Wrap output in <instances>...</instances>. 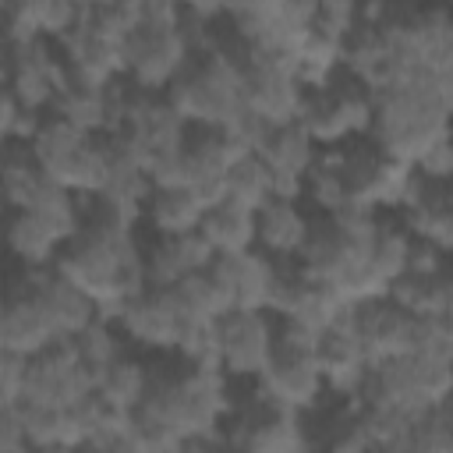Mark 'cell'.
Listing matches in <instances>:
<instances>
[{
  "mask_svg": "<svg viewBox=\"0 0 453 453\" xmlns=\"http://www.w3.org/2000/svg\"><path fill=\"white\" fill-rule=\"evenodd\" d=\"M258 389L273 411L301 414L315 407L319 396L326 393V382L319 372V333L294 322H280L273 357L258 375Z\"/></svg>",
  "mask_w": 453,
  "mask_h": 453,
  "instance_id": "cell-5",
  "label": "cell"
},
{
  "mask_svg": "<svg viewBox=\"0 0 453 453\" xmlns=\"http://www.w3.org/2000/svg\"><path fill=\"white\" fill-rule=\"evenodd\" d=\"M354 322H357V336H361L368 368L372 365H382V361H393V357H407V354L418 350L421 319L400 311L386 297L368 301V304H357Z\"/></svg>",
  "mask_w": 453,
  "mask_h": 453,
  "instance_id": "cell-15",
  "label": "cell"
},
{
  "mask_svg": "<svg viewBox=\"0 0 453 453\" xmlns=\"http://www.w3.org/2000/svg\"><path fill=\"white\" fill-rule=\"evenodd\" d=\"M149 382H152V372L142 361L124 354L120 361H113L106 372L96 375V400L106 403L110 411L131 414L142 403V396L149 393Z\"/></svg>",
  "mask_w": 453,
  "mask_h": 453,
  "instance_id": "cell-31",
  "label": "cell"
},
{
  "mask_svg": "<svg viewBox=\"0 0 453 453\" xmlns=\"http://www.w3.org/2000/svg\"><path fill=\"white\" fill-rule=\"evenodd\" d=\"M195 50L180 25H138L124 42V81L138 92L163 96L180 71L191 64Z\"/></svg>",
  "mask_w": 453,
  "mask_h": 453,
  "instance_id": "cell-8",
  "label": "cell"
},
{
  "mask_svg": "<svg viewBox=\"0 0 453 453\" xmlns=\"http://www.w3.org/2000/svg\"><path fill=\"white\" fill-rule=\"evenodd\" d=\"M453 74L418 71L389 92L372 96L368 142L396 163L414 166L428 145L449 138Z\"/></svg>",
  "mask_w": 453,
  "mask_h": 453,
  "instance_id": "cell-2",
  "label": "cell"
},
{
  "mask_svg": "<svg viewBox=\"0 0 453 453\" xmlns=\"http://www.w3.org/2000/svg\"><path fill=\"white\" fill-rule=\"evenodd\" d=\"M379 453H453V428H449V403L414 414Z\"/></svg>",
  "mask_w": 453,
  "mask_h": 453,
  "instance_id": "cell-29",
  "label": "cell"
},
{
  "mask_svg": "<svg viewBox=\"0 0 453 453\" xmlns=\"http://www.w3.org/2000/svg\"><path fill=\"white\" fill-rule=\"evenodd\" d=\"M223 202H234L248 212H258L273 202V173L258 156L237 159L223 177Z\"/></svg>",
  "mask_w": 453,
  "mask_h": 453,
  "instance_id": "cell-33",
  "label": "cell"
},
{
  "mask_svg": "<svg viewBox=\"0 0 453 453\" xmlns=\"http://www.w3.org/2000/svg\"><path fill=\"white\" fill-rule=\"evenodd\" d=\"M145 219L159 237L195 234L202 223V205L188 188H152L145 202Z\"/></svg>",
  "mask_w": 453,
  "mask_h": 453,
  "instance_id": "cell-30",
  "label": "cell"
},
{
  "mask_svg": "<svg viewBox=\"0 0 453 453\" xmlns=\"http://www.w3.org/2000/svg\"><path fill=\"white\" fill-rule=\"evenodd\" d=\"M386 301H393L400 311L414 319H449L453 315V276L449 269L442 273H403L400 280L389 283Z\"/></svg>",
  "mask_w": 453,
  "mask_h": 453,
  "instance_id": "cell-25",
  "label": "cell"
},
{
  "mask_svg": "<svg viewBox=\"0 0 453 453\" xmlns=\"http://www.w3.org/2000/svg\"><path fill=\"white\" fill-rule=\"evenodd\" d=\"M421 180H432V184H449V173H453V145L449 138H439L435 145H428L421 152V159L411 166Z\"/></svg>",
  "mask_w": 453,
  "mask_h": 453,
  "instance_id": "cell-41",
  "label": "cell"
},
{
  "mask_svg": "<svg viewBox=\"0 0 453 453\" xmlns=\"http://www.w3.org/2000/svg\"><path fill=\"white\" fill-rule=\"evenodd\" d=\"M361 18H357V4H347V0H329V4H319L315 7V21H311V32L343 46L354 32H357Z\"/></svg>",
  "mask_w": 453,
  "mask_h": 453,
  "instance_id": "cell-39",
  "label": "cell"
},
{
  "mask_svg": "<svg viewBox=\"0 0 453 453\" xmlns=\"http://www.w3.org/2000/svg\"><path fill=\"white\" fill-rule=\"evenodd\" d=\"M212 248L205 244V237L195 234H180V237H159L149 251H142V265H145V287L166 290L195 273H205L212 265Z\"/></svg>",
  "mask_w": 453,
  "mask_h": 453,
  "instance_id": "cell-21",
  "label": "cell"
},
{
  "mask_svg": "<svg viewBox=\"0 0 453 453\" xmlns=\"http://www.w3.org/2000/svg\"><path fill=\"white\" fill-rule=\"evenodd\" d=\"M276 273L280 265L258 248L244 255H216L205 269L226 311H269Z\"/></svg>",
  "mask_w": 453,
  "mask_h": 453,
  "instance_id": "cell-13",
  "label": "cell"
},
{
  "mask_svg": "<svg viewBox=\"0 0 453 453\" xmlns=\"http://www.w3.org/2000/svg\"><path fill=\"white\" fill-rule=\"evenodd\" d=\"M57 50H60V60L67 67V78H74L81 85L106 88V85L124 78V42L106 35L92 21L88 4H81L78 25L64 39H57Z\"/></svg>",
  "mask_w": 453,
  "mask_h": 453,
  "instance_id": "cell-11",
  "label": "cell"
},
{
  "mask_svg": "<svg viewBox=\"0 0 453 453\" xmlns=\"http://www.w3.org/2000/svg\"><path fill=\"white\" fill-rule=\"evenodd\" d=\"M4 11H7V4H0V25H4Z\"/></svg>",
  "mask_w": 453,
  "mask_h": 453,
  "instance_id": "cell-48",
  "label": "cell"
},
{
  "mask_svg": "<svg viewBox=\"0 0 453 453\" xmlns=\"http://www.w3.org/2000/svg\"><path fill=\"white\" fill-rule=\"evenodd\" d=\"M173 113L191 127H216L226 131L244 113V64L241 46L212 42L209 50L195 53L180 78L163 92Z\"/></svg>",
  "mask_w": 453,
  "mask_h": 453,
  "instance_id": "cell-3",
  "label": "cell"
},
{
  "mask_svg": "<svg viewBox=\"0 0 453 453\" xmlns=\"http://www.w3.org/2000/svg\"><path fill=\"white\" fill-rule=\"evenodd\" d=\"M304 195H308V202H311L322 216H340V212H347V209H357V205L350 202L347 184L340 180V173L333 170V163H329L326 156H319L315 170L304 177Z\"/></svg>",
  "mask_w": 453,
  "mask_h": 453,
  "instance_id": "cell-36",
  "label": "cell"
},
{
  "mask_svg": "<svg viewBox=\"0 0 453 453\" xmlns=\"http://www.w3.org/2000/svg\"><path fill=\"white\" fill-rule=\"evenodd\" d=\"M28 11H32L39 39L57 42V39H64L78 25L81 4H71V0H28Z\"/></svg>",
  "mask_w": 453,
  "mask_h": 453,
  "instance_id": "cell-38",
  "label": "cell"
},
{
  "mask_svg": "<svg viewBox=\"0 0 453 453\" xmlns=\"http://www.w3.org/2000/svg\"><path fill=\"white\" fill-rule=\"evenodd\" d=\"M7 85V50H4V42H0V88Z\"/></svg>",
  "mask_w": 453,
  "mask_h": 453,
  "instance_id": "cell-45",
  "label": "cell"
},
{
  "mask_svg": "<svg viewBox=\"0 0 453 453\" xmlns=\"http://www.w3.org/2000/svg\"><path fill=\"white\" fill-rule=\"evenodd\" d=\"M35 163L42 166V173L60 184L64 191H71L74 198H92L103 191L106 184V138H92L74 131L71 124L57 120V117H42L39 131L28 142Z\"/></svg>",
  "mask_w": 453,
  "mask_h": 453,
  "instance_id": "cell-6",
  "label": "cell"
},
{
  "mask_svg": "<svg viewBox=\"0 0 453 453\" xmlns=\"http://www.w3.org/2000/svg\"><path fill=\"white\" fill-rule=\"evenodd\" d=\"M311 216L301 209V202L273 198L255 212V248L269 258H297L301 244L308 241Z\"/></svg>",
  "mask_w": 453,
  "mask_h": 453,
  "instance_id": "cell-23",
  "label": "cell"
},
{
  "mask_svg": "<svg viewBox=\"0 0 453 453\" xmlns=\"http://www.w3.org/2000/svg\"><path fill=\"white\" fill-rule=\"evenodd\" d=\"M57 191H60V184H53L42 173V166L35 163L28 145H21V142L0 145V195L11 212H32L42 202H50Z\"/></svg>",
  "mask_w": 453,
  "mask_h": 453,
  "instance_id": "cell-22",
  "label": "cell"
},
{
  "mask_svg": "<svg viewBox=\"0 0 453 453\" xmlns=\"http://www.w3.org/2000/svg\"><path fill=\"white\" fill-rule=\"evenodd\" d=\"M0 322H4V290H0Z\"/></svg>",
  "mask_w": 453,
  "mask_h": 453,
  "instance_id": "cell-47",
  "label": "cell"
},
{
  "mask_svg": "<svg viewBox=\"0 0 453 453\" xmlns=\"http://www.w3.org/2000/svg\"><path fill=\"white\" fill-rule=\"evenodd\" d=\"M14 453H32V449H28V446H25V449H14Z\"/></svg>",
  "mask_w": 453,
  "mask_h": 453,
  "instance_id": "cell-49",
  "label": "cell"
},
{
  "mask_svg": "<svg viewBox=\"0 0 453 453\" xmlns=\"http://www.w3.org/2000/svg\"><path fill=\"white\" fill-rule=\"evenodd\" d=\"M297 124L319 149H340L368 138L372 127V96L347 74H333L326 85L304 92Z\"/></svg>",
  "mask_w": 453,
  "mask_h": 453,
  "instance_id": "cell-7",
  "label": "cell"
},
{
  "mask_svg": "<svg viewBox=\"0 0 453 453\" xmlns=\"http://www.w3.org/2000/svg\"><path fill=\"white\" fill-rule=\"evenodd\" d=\"M166 290H170V301H173L180 322L212 326L219 315H226V308H223V301H219V294H216V287L205 273H195V276H188V280H180Z\"/></svg>",
  "mask_w": 453,
  "mask_h": 453,
  "instance_id": "cell-34",
  "label": "cell"
},
{
  "mask_svg": "<svg viewBox=\"0 0 453 453\" xmlns=\"http://www.w3.org/2000/svg\"><path fill=\"white\" fill-rule=\"evenodd\" d=\"M322 149L308 138V131L301 124H283V127H273L265 145L258 149V159L269 166L273 177H283V180H301L315 170Z\"/></svg>",
  "mask_w": 453,
  "mask_h": 453,
  "instance_id": "cell-26",
  "label": "cell"
},
{
  "mask_svg": "<svg viewBox=\"0 0 453 453\" xmlns=\"http://www.w3.org/2000/svg\"><path fill=\"white\" fill-rule=\"evenodd\" d=\"M18 117H21V106L14 103V96H11V92H7V85H4V88H0V145L14 142Z\"/></svg>",
  "mask_w": 453,
  "mask_h": 453,
  "instance_id": "cell-44",
  "label": "cell"
},
{
  "mask_svg": "<svg viewBox=\"0 0 453 453\" xmlns=\"http://www.w3.org/2000/svg\"><path fill=\"white\" fill-rule=\"evenodd\" d=\"M57 343V333L42 311V304L32 294L28 276H21L11 290H4V322H0V347L35 357Z\"/></svg>",
  "mask_w": 453,
  "mask_h": 453,
  "instance_id": "cell-18",
  "label": "cell"
},
{
  "mask_svg": "<svg viewBox=\"0 0 453 453\" xmlns=\"http://www.w3.org/2000/svg\"><path fill=\"white\" fill-rule=\"evenodd\" d=\"M226 449L230 453H315L308 432L301 428L297 414L273 411L262 400L258 414H244L226 428Z\"/></svg>",
  "mask_w": 453,
  "mask_h": 453,
  "instance_id": "cell-16",
  "label": "cell"
},
{
  "mask_svg": "<svg viewBox=\"0 0 453 453\" xmlns=\"http://www.w3.org/2000/svg\"><path fill=\"white\" fill-rule=\"evenodd\" d=\"M92 304L103 322H117L120 308L145 290V265L134 230L81 219V230L67 241L57 265Z\"/></svg>",
  "mask_w": 453,
  "mask_h": 453,
  "instance_id": "cell-1",
  "label": "cell"
},
{
  "mask_svg": "<svg viewBox=\"0 0 453 453\" xmlns=\"http://www.w3.org/2000/svg\"><path fill=\"white\" fill-rule=\"evenodd\" d=\"M88 396H96L92 372L78 361V350L71 340H57L50 350L28 357L21 400L18 403H39V407H78Z\"/></svg>",
  "mask_w": 453,
  "mask_h": 453,
  "instance_id": "cell-9",
  "label": "cell"
},
{
  "mask_svg": "<svg viewBox=\"0 0 453 453\" xmlns=\"http://www.w3.org/2000/svg\"><path fill=\"white\" fill-rule=\"evenodd\" d=\"M110 88V85H106ZM106 88H96V85H81L74 78H67V85L57 92L53 99V110L50 117L71 124L74 131L81 134H92V138H103L110 131V92Z\"/></svg>",
  "mask_w": 453,
  "mask_h": 453,
  "instance_id": "cell-27",
  "label": "cell"
},
{
  "mask_svg": "<svg viewBox=\"0 0 453 453\" xmlns=\"http://www.w3.org/2000/svg\"><path fill=\"white\" fill-rule=\"evenodd\" d=\"M453 354H407L368 368L365 389L357 403L393 407L407 414H425L432 407L449 403L453 386Z\"/></svg>",
  "mask_w": 453,
  "mask_h": 453,
  "instance_id": "cell-4",
  "label": "cell"
},
{
  "mask_svg": "<svg viewBox=\"0 0 453 453\" xmlns=\"http://www.w3.org/2000/svg\"><path fill=\"white\" fill-rule=\"evenodd\" d=\"M67 85V67L53 42L39 39L7 50V92L25 113H50L57 92Z\"/></svg>",
  "mask_w": 453,
  "mask_h": 453,
  "instance_id": "cell-12",
  "label": "cell"
},
{
  "mask_svg": "<svg viewBox=\"0 0 453 453\" xmlns=\"http://www.w3.org/2000/svg\"><path fill=\"white\" fill-rule=\"evenodd\" d=\"M25 368H28V357L0 347V403H18L21 400Z\"/></svg>",
  "mask_w": 453,
  "mask_h": 453,
  "instance_id": "cell-42",
  "label": "cell"
},
{
  "mask_svg": "<svg viewBox=\"0 0 453 453\" xmlns=\"http://www.w3.org/2000/svg\"><path fill=\"white\" fill-rule=\"evenodd\" d=\"M25 432H21V418H18V403H0V453H14L25 449Z\"/></svg>",
  "mask_w": 453,
  "mask_h": 453,
  "instance_id": "cell-43",
  "label": "cell"
},
{
  "mask_svg": "<svg viewBox=\"0 0 453 453\" xmlns=\"http://www.w3.org/2000/svg\"><path fill=\"white\" fill-rule=\"evenodd\" d=\"M198 234L205 237V244L212 248V255H244L255 251V212L234 205V202H219L209 212H202Z\"/></svg>",
  "mask_w": 453,
  "mask_h": 453,
  "instance_id": "cell-28",
  "label": "cell"
},
{
  "mask_svg": "<svg viewBox=\"0 0 453 453\" xmlns=\"http://www.w3.org/2000/svg\"><path fill=\"white\" fill-rule=\"evenodd\" d=\"M276 326L269 311H226L216 319L219 372L234 379H258L273 357Z\"/></svg>",
  "mask_w": 453,
  "mask_h": 453,
  "instance_id": "cell-10",
  "label": "cell"
},
{
  "mask_svg": "<svg viewBox=\"0 0 453 453\" xmlns=\"http://www.w3.org/2000/svg\"><path fill=\"white\" fill-rule=\"evenodd\" d=\"M4 244L25 269H50L67 248V237L35 212H11L4 223Z\"/></svg>",
  "mask_w": 453,
  "mask_h": 453,
  "instance_id": "cell-24",
  "label": "cell"
},
{
  "mask_svg": "<svg viewBox=\"0 0 453 453\" xmlns=\"http://www.w3.org/2000/svg\"><path fill=\"white\" fill-rule=\"evenodd\" d=\"M71 343L78 350V361L92 372V379L99 372H106L113 361L124 357V336H120V329L113 322H103V319H96L88 329H81Z\"/></svg>",
  "mask_w": 453,
  "mask_h": 453,
  "instance_id": "cell-35",
  "label": "cell"
},
{
  "mask_svg": "<svg viewBox=\"0 0 453 453\" xmlns=\"http://www.w3.org/2000/svg\"><path fill=\"white\" fill-rule=\"evenodd\" d=\"M7 212H11V209H7V202H4V195H0V230H4V223H7Z\"/></svg>",
  "mask_w": 453,
  "mask_h": 453,
  "instance_id": "cell-46",
  "label": "cell"
},
{
  "mask_svg": "<svg viewBox=\"0 0 453 453\" xmlns=\"http://www.w3.org/2000/svg\"><path fill=\"white\" fill-rule=\"evenodd\" d=\"M25 276L32 283V294L42 304V311H46L57 340H74L81 329H88L99 319L96 315V304L67 276H60L53 265L50 269H28Z\"/></svg>",
  "mask_w": 453,
  "mask_h": 453,
  "instance_id": "cell-19",
  "label": "cell"
},
{
  "mask_svg": "<svg viewBox=\"0 0 453 453\" xmlns=\"http://www.w3.org/2000/svg\"><path fill=\"white\" fill-rule=\"evenodd\" d=\"M400 226L411 234L418 244H432L442 255L453 248V209H449V184H432V180H414L411 198L400 209Z\"/></svg>",
  "mask_w": 453,
  "mask_h": 453,
  "instance_id": "cell-20",
  "label": "cell"
},
{
  "mask_svg": "<svg viewBox=\"0 0 453 453\" xmlns=\"http://www.w3.org/2000/svg\"><path fill=\"white\" fill-rule=\"evenodd\" d=\"M113 326L120 329L124 340L138 343L142 350H173L184 322H180V315H177V308L170 301V290L145 287L142 294H134L120 308Z\"/></svg>",
  "mask_w": 453,
  "mask_h": 453,
  "instance_id": "cell-17",
  "label": "cell"
},
{
  "mask_svg": "<svg viewBox=\"0 0 453 453\" xmlns=\"http://www.w3.org/2000/svg\"><path fill=\"white\" fill-rule=\"evenodd\" d=\"M173 350L184 357L191 368H219V350H216V322L212 326H195L184 322Z\"/></svg>",
  "mask_w": 453,
  "mask_h": 453,
  "instance_id": "cell-40",
  "label": "cell"
},
{
  "mask_svg": "<svg viewBox=\"0 0 453 453\" xmlns=\"http://www.w3.org/2000/svg\"><path fill=\"white\" fill-rule=\"evenodd\" d=\"M411 248H414V241H411V234H407L400 223L379 219V230H375V241H372V251H368L365 269H368L372 283H375L382 294L389 290L393 280H400V276L407 273Z\"/></svg>",
  "mask_w": 453,
  "mask_h": 453,
  "instance_id": "cell-32",
  "label": "cell"
},
{
  "mask_svg": "<svg viewBox=\"0 0 453 453\" xmlns=\"http://www.w3.org/2000/svg\"><path fill=\"white\" fill-rule=\"evenodd\" d=\"M326 453H375L372 428H368V418H365V407L361 403H350L333 421L329 439H326Z\"/></svg>",
  "mask_w": 453,
  "mask_h": 453,
  "instance_id": "cell-37",
  "label": "cell"
},
{
  "mask_svg": "<svg viewBox=\"0 0 453 453\" xmlns=\"http://www.w3.org/2000/svg\"><path fill=\"white\" fill-rule=\"evenodd\" d=\"M357 304L343 308L340 319L319 336V372L329 393L347 396L350 403L361 400L365 379H368V357L357 336V322H354Z\"/></svg>",
  "mask_w": 453,
  "mask_h": 453,
  "instance_id": "cell-14",
  "label": "cell"
}]
</instances>
